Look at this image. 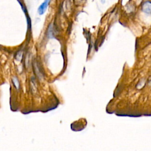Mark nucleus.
Instances as JSON below:
<instances>
[{
	"label": "nucleus",
	"mask_w": 151,
	"mask_h": 151,
	"mask_svg": "<svg viewBox=\"0 0 151 151\" xmlns=\"http://www.w3.org/2000/svg\"><path fill=\"white\" fill-rule=\"evenodd\" d=\"M142 10L145 13L148 14H151V1H146L143 4Z\"/></svg>",
	"instance_id": "obj_2"
},
{
	"label": "nucleus",
	"mask_w": 151,
	"mask_h": 151,
	"mask_svg": "<svg viewBox=\"0 0 151 151\" xmlns=\"http://www.w3.org/2000/svg\"><path fill=\"white\" fill-rule=\"evenodd\" d=\"M50 2V0H44L43 3L41 4V5L39 6L38 8V13L41 16L43 15L46 11L48 7H49Z\"/></svg>",
	"instance_id": "obj_1"
},
{
	"label": "nucleus",
	"mask_w": 151,
	"mask_h": 151,
	"mask_svg": "<svg viewBox=\"0 0 151 151\" xmlns=\"http://www.w3.org/2000/svg\"><path fill=\"white\" fill-rule=\"evenodd\" d=\"M12 81H13L14 86L15 87H16L17 89H19V83L17 77H13Z\"/></svg>",
	"instance_id": "obj_3"
}]
</instances>
